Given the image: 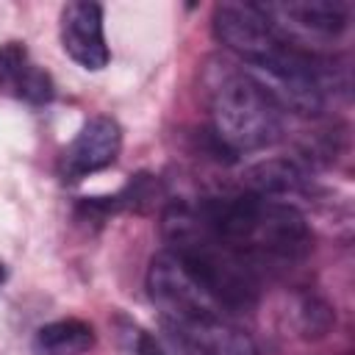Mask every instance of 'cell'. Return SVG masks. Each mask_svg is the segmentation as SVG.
Here are the masks:
<instances>
[{
  "label": "cell",
  "mask_w": 355,
  "mask_h": 355,
  "mask_svg": "<svg viewBox=\"0 0 355 355\" xmlns=\"http://www.w3.org/2000/svg\"><path fill=\"white\" fill-rule=\"evenodd\" d=\"M202 92L211 114V136L230 158L263 150L280 139L283 111L244 67L211 58L202 69Z\"/></svg>",
  "instance_id": "7a4b0ae2"
},
{
  "label": "cell",
  "mask_w": 355,
  "mask_h": 355,
  "mask_svg": "<svg viewBox=\"0 0 355 355\" xmlns=\"http://www.w3.org/2000/svg\"><path fill=\"white\" fill-rule=\"evenodd\" d=\"M214 36L236 53L247 69L261 67L283 44L258 3H219L214 6Z\"/></svg>",
  "instance_id": "8992f818"
},
{
  "label": "cell",
  "mask_w": 355,
  "mask_h": 355,
  "mask_svg": "<svg viewBox=\"0 0 355 355\" xmlns=\"http://www.w3.org/2000/svg\"><path fill=\"white\" fill-rule=\"evenodd\" d=\"M280 39L311 50V42H330L344 33L349 8L338 0H288L258 3Z\"/></svg>",
  "instance_id": "5b68a950"
},
{
  "label": "cell",
  "mask_w": 355,
  "mask_h": 355,
  "mask_svg": "<svg viewBox=\"0 0 355 355\" xmlns=\"http://www.w3.org/2000/svg\"><path fill=\"white\" fill-rule=\"evenodd\" d=\"M122 150V128L111 116H92L61 155V178L78 183L116 161Z\"/></svg>",
  "instance_id": "52a82bcc"
},
{
  "label": "cell",
  "mask_w": 355,
  "mask_h": 355,
  "mask_svg": "<svg viewBox=\"0 0 355 355\" xmlns=\"http://www.w3.org/2000/svg\"><path fill=\"white\" fill-rule=\"evenodd\" d=\"M147 288H150V300L161 311L164 324H178L197 316H227L225 308L169 250L158 252L150 261Z\"/></svg>",
  "instance_id": "277c9868"
},
{
  "label": "cell",
  "mask_w": 355,
  "mask_h": 355,
  "mask_svg": "<svg viewBox=\"0 0 355 355\" xmlns=\"http://www.w3.org/2000/svg\"><path fill=\"white\" fill-rule=\"evenodd\" d=\"M3 277H6V269H3V263H0V283H3Z\"/></svg>",
  "instance_id": "e0dca14e"
},
{
  "label": "cell",
  "mask_w": 355,
  "mask_h": 355,
  "mask_svg": "<svg viewBox=\"0 0 355 355\" xmlns=\"http://www.w3.org/2000/svg\"><path fill=\"white\" fill-rule=\"evenodd\" d=\"M308 180H311L308 172L297 161H288V158L261 161V164L250 166L247 175H244L247 191L258 194V197H266V200H275V197H283V194H294V191H305Z\"/></svg>",
  "instance_id": "30bf717a"
},
{
  "label": "cell",
  "mask_w": 355,
  "mask_h": 355,
  "mask_svg": "<svg viewBox=\"0 0 355 355\" xmlns=\"http://www.w3.org/2000/svg\"><path fill=\"white\" fill-rule=\"evenodd\" d=\"M336 322L333 308L316 294H300L294 302V324L302 338H322Z\"/></svg>",
  "instance_id": "7c38bea8"
},
{
  "label": "cell",
  "mask_w": 355,
  "mask_h": 355,
  "mask_svg": "<svg viewBox=\"0 0 355 355\" xmlns=\"http://www.w3.org/2000/svg\"><path fill=\"white\" fill-rule=\"evenodd\" d=\"M94 347V330L83 319H58L36 330V355H83Z\"/></svg>",
  "instance_id": "8fae6325"
},
{
  "label": "cell",
  "mask_w": 355,
  "mask_h": 355,
  "mask_svg": "<svg viewBox=\"0 0 355 355\" xmlns=\"http://www.w3.org/2000/svg\"><path fill=\"white\" fill-rule=\"evenodd\" d=\"M130 349H133V355H169V352L164 349V344H161L153 333H147V330H141V327H136V330L130 333Z\"/></svg>",
  "instance_id": "2e32d148"
},
{
  "label": "cell",
  "mask_w": 355,
  "mask_h": 355,
  "mask_svg": "<svg viewBox=\"0 0 355 355\" xmlns=\"http://www.w3.org/2000/svg\"><path fill=\"white\" fill-rule=\"evenodd\" d=\"M161 233L169 252L230 311H250L258 300V269L247 255L225 244L197 214L194 205L169 202L161 214Z\"/></svg>",
  "instance_id": "6da1fadb"
},
{
  "label": "cell",
  "mask_w": 355,
  "mask_h": 355,
  "mask_svg": "<svg viewBox=\"0 0 355 355\" xmlns=\"http://www.w3.org/2000/svg\"><path fill=\"white\" fill-rule=\"evenodd\" d=\"M61 47L64 53L80 64L89 72H97L108 64L111 53L105 44V31H103V6L89 3V0H72L61 8Z\"/></svg>",
  "instance_id": "ba28073f"
},
{
  "label": "cell",
  "mask_w": 355,
  "mask_h": 355,
  "mask_svg": "<svg viewBox=\"0 0 355 355\" xmlns=\"http://www.w3.org/2000/svg\"><path fill=\"white\" fill-rule=\"evenodd\" d=\"M14 94L22 97V100H28V103L42 105V103H50L53 100L55 86H53V78L44 69H39L36 64H28L22 69V75L17 78V83H14Z\"/></svg>",
  "instance_id": "5bb4252c"
},
{
  "label": "cell",
  "mask_w": 355,
  "mask_h": 355,
  "mask_svg": "<svg viewBox=\"0 0 355 355\" xmlns=\"http://www.w3.org/2000/svg\"><path fill=\"white\" fill-rule=\"evenodd\" d=\"M158 197H161V183L153 175L139 172L128 180V186L116 197H108V202L111 211H150L155 208Z\"/></svg>",
  "instance_id": "4fadbf2b"
},
{
  "label": "cell",
  "mask_w": 355,
  "mask_h": 355,
  "mask_svg": "<svg viewBox=\"0 0 355 355\" xmlns=\"http://www.w3.org/2000/svg\"><path fill=\"white\" fill-rule=\"evenodd\" d=\"M311 247H313L311 225L297 205L266 197L258 200L252 225L241 244V255H247L252 266L300 263L311 252Z\"/></svg>",
  "instance_id": "3957f363"
},
{
  "label": "cell",
  "mask_w": 355,
  "mask_h": 355,
  "mask_svg": "<svg viewBox=\"0 0 355 355\" xmlns=\"http://www.w3.org/2000/svg\"><path fill=\"white\" fill-rule=\"evenodd\" d=\"M28 53L19 42H8L0 47V86H11L17 83V78L22 75V69L28 67Z\"/></svg>",
  "instance_id": "9a60e30c"
},
{
  "label": "cell",
  "mask_w": 355,
  "mask_h": 355,
  "mask_svg": "<svg viewBox=\"0 0 355 355\" xmlns=\"http://www.w3.org/2000/svg\"><path fill=\"white\" fill-rule=\"evenodd\" d=\"M164 327L172 338H178L197 355H258L252 338L227 316H197Z\"/></svg>",
  "instance_id": "9c48e42d"
}]
</instances>
